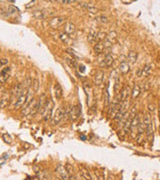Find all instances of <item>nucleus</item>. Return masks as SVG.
Segmentation results:
<instances>
[{
    "label": "nucleus",
    "mask_w": 160,
    "mask_h": 180,
    "mask_svg": "<svg viewBox=\"0 0 160 180\" xmlns=\"http://www.w3.org/2000/svg\"><path fill=\"white\" fill-rule=\"evenodd\" d=\"M83 86H84V88H85V90L90 89V84H89V82L84 81V82H83Z\"/></svg>",
    "instance_id": "f704fd0d"
},
{
    "label": "nucleus",
    "mask_w": 160,
    "mask_h": 180,
    "mask_svg": "<svg viewBox=\"0 0 160 180\" xmlns=\"http://www.w3.org/2000/svg\"><path fill=\"white\" fill-rule=\"evenodd\" d=\"M128 116H129V111H125V113H124L123 115H122V117L120 118V120H119V123H118V125H119V127L120 126H122V125H124V123L126 122V120H127V118H128Z\"/></svg>",
    "instance_id": "bb28decb"
},
{
    "label": "nucleus",
    "mask_w": 160,
    "mask_h": 180,
    "mask_svg": "<svg viewBox=\"0 0 160 180\" xmlns=\"http://www.w3.org/2000/svg\"><path fill=\"white\" fill-rule=\"evenodd\" d=\"M97 34H98V32H95L93 30H91L89 32V34H88V41H89L90 43H94L96 40H98L97 39Z\"/></svg>",
    "instance_id": "393cba45"
},
{
    "label": "nucleus",
    "mask_w": 160,
    "mask_h": 180,
    "mask_svg": "<svg viewBox=\"0 0 160 180\" xmlns=\"http://www.w3.org/2000/svg\"><path fill=\"white\" fill-rule=\"evenodd\" d=\"M0 63L2 64V65H5V64H8V60L7 59H0Z\"/></svg>",
    "instance_id": "e433bc0d"
},
{
    "label": "nucleus",
    "mask_w": 160,
    "mask_h": 180,
    "mask_svg": "<svg viewBox=\"0 0 160 180\" xmlns=\"http://www.w3.org/2000/svg\"><path fill=\"white\" fill-rule=\"evenodd\" d=\"M120 89V78L117 77L115 80V85H114V91L115 92H118Z\"/></svg>",
    "instance_id": "2f4dec72"
},
{
    "label": "nucleus",
    "mask_w": 160,
    "mask_h": 180,
    "mask_svg": "<svg viewBox=\"0 0 160 180\" xmlns=\"http://www.w3.org/2000/svg\"><path fill=\"white\" fill-rule=\"evenodd\" d=\"M53 106H54V104L51 99L45 100V103H44L42 110H41V112H40V113H41V116L45 121H49L50 120L51 115H52V111H53Z\"/></svg>",
    "instance_id": "20e7f679"
},
{
    "label": "nucleus",
    "mask_w": 160,
    "mask_h": 180,
    "mask_svg": "<svg viewBox=\"0 0 160 180\" xmlns=\"http://www.w3.org/2000/svg\"><path fill=\"white\" fill-rule=\"evenodd\" d=\"M80 6H81L83 9H85L87 10L88 12H90V13H97L98 12V8L96 7L95 5H93V4H91V3H86V2H82V3H80L79 4Z\"/></svg>",
    "instance_id": "f8f14e48"
},
{
    "label": "nucleus",
    "mask_w": 160,
    "mask_h": 180,
    "mask_svg": "<svg viewBox=\"0 0 160 180\" xmlns=\"http://www.w3.org/2000/svg\"><path fill=\"white\" fill-rule=\"evenodd\" d=\"M140 115H135L133 119H132L131 121V124H130V131L132 133H135V132H137V127L140 123Z\"/></svg>",
    "instance_id": "4468645a"
},
{
    "label": "nucleus",
    "mask_w": 160,
    "mask_h": 180,
    "mask_svg": "<svg viewBox=\"0 0 160 180\" xmlns=\"http://www.w3.org/2000/svg\"><path fill=\"white\" fill-rule=\"evenodd\" d=\"M80 113H81V107L79 105H74L68 109V116L70 120H76L80 116Z\"/></svg>",
    "instance_id": "1a4fd4ad"
},
{
    "label": "nucleus",
    "mask_w": 160,
    "mask_h": 180,
    "mask_svg": "<svg viewBox=\"0 0 160 180\" xmlns=\"http://www.w3.org/2000/svg\"><path fill=\"white\" fill-rule=\"evenodd\" d=\"M39 112V100L36 98H31L25 105L22 107V116H34Z\"/></svg>",
    "instance_id": "f257e3e1"
},
{
    "label": "nucleus",
    "mask_w": 160,
    "mask_h": 180,
    "mask_svg": "<svg viewBox=\"0 0 160 180\" xmlns=\"http://www.w3.org/2000/svg\"><path fill=\"white\" fill-rule=\"evenodd\" d=\"M40 86V83H39V80L38 79H34L33 81L31 82V87L33 88V92H37L38 91V88Z\"/></svg>",
    "instance_id": "cd10ccee"
},
{
    "label": "nucleus",
    "mask_w": 160,
    "mask_h": 180,
    "mask_svg": "<svg viewBox=\"0 0 160 180\" xmlns=\"http://www.w3.org/2000/svg\"><path fill=\"white\" fill-rule=\"evenodd\" d=\"M56 173L58 174V176L61 179H64V180H67L69 179V172H68V170L65 168V166L63 165H58L57 167H56Z\"/></svg>",
    "instance_id": "9d476101"
},
{
    "label": "nucleus",
    "mask_w": 160,
    "mask_h": 180,
    "mask_svg": "<svg viewBox=\"0 0 160 180\" xmlns=\"http://www.w3.org/2000/svg\"><path fill=\"white\" fill-rule=\"evenodd\" d=\"M127 59H128V62H129L130 64L135 63L136 60H137V53L134 51H130L129 53H128Z\"/></svg>",
    "instance_id": "b1692460"
},
{
    "label": "nucleus",
    "mask_w": 160,
    "mask_h": 180,
    "mask_svg": "<svg viewBox=\"0 0 160 180\" xmlns=\"http://www.w3.org/2000/svg\"><path fill=\"white\" fill-rule=\"evenodd\" d=\"M54 96H55L56 99H61L62 96H63L62 87H61V85H60L58 82H56L54 84Z\"/></svg>",
    "instance_id": "a211bd4d"
},
{
    "label": "nucleus",
    "mask_w": 160,
    "mask_h": 180,
    "mask_svg": "<svg viewBox=\"0 0 160 180\" xmlns=\"http://www.w3.org/2000/svg\"><path fill=\"white\" fill-rule=\"evenodd\" d=\"M109 102H110V97H109V93H108V89L105 90V106H108L109 105Z\"/></svg>",
    "instance_id": "473e14b6"
},
{
    "label": "nucleus",
    "mask_w": 160,
    "mask_h": 180,
    "mask_svg": "<svg viewBox=\"0 0 160 180\" xmlns=\"http://www.w3.org/2000/svg\"><path fill=\"white\" fill-rule=\"evenodd\" d=\"M12 99V96L8 91H2L0 92V108H5L8 106Z\"/></svg>",
    "instance_id": "423d86ee"
},
{
    "label": "nucleus",
    "mask_w": 160,
    "mask_h": 180,
    "mask_svg": "<svg viewBox=\"0 0 160 180\" xmlns=\"http://www.w3.org/2000/svg\"><path fill=\"white\" fill-rule=\"evenodd\" d=\"M81 174L83 176V178H85V179H92V176L90 174V172L86 170V169H84V168H82L81 169Z\"/></svg>",
    "instance_id": "c85d7f7f"
},
{
    "label": "nucleus",
    "mask_w": 160,
    "mask_h": 180,
    "mask_svg": "<svg viewBox=\"0 0 160 180\" xmlns=\"http://www.w3.org/2000/svg\"><path fill=\"white\" fill-rule=\"evenodd\" d=\"M113 62H114V55L109 53L104 57L103 61L101 62V64H100V66H101L102 68H108L113 64Z\"/></svg>",
    "instance_id": "9b49d317"
},
{
    "label": "nucleus",
    "mask_w": 160,
    "mask_h": 180,
    "mask_svg": "<svg viewBox=\"0 0 160 180\" xmlns=\"http://www.w3.org/2000/svg\"><path fill=\"white\" fill-rule=\"evenodd\" d=\"M148 109H149V112H153L155 110V106L153 104H149V105H148Z\"/></svg>",
    "instance_id": "c9c22d12"
},
{
    "label": "nucleus",
    "mask_w": 160,
    "mask_h": 180,
    "mask_svg": "<svg viewBox=\"0 0 160 180\" xmlns=\"http://www.w3.org/2000/svg\"><path fill=\"white\" fill-rule=\"evenodd\" d=\"M39 177L40 179H49V175H48L46 172H39Z\"/></svg>",
    "instance_id": "72a5a7b5"
},
{
    "label": "nucleus",
    "mask_w": 160,
    "mask_h": 180,
    "mask_svg": "<svg viewBox=\"0 0 160 180\" xmlns=\"http://www.w3.org/2000/svg\"><path fill=\"white\" fill-rule=\"evenodd\" d=\"M152 72V66L151 64H145L144 67L142 68V72H141V75L144 76V77H147V76H149Z\"/></svg>",
    "instance_id": "4be33fe9"
},
{
    "label": "nucleus",
    "mask_w": 160,
    "mask_h": 180,
    "mask_svg": "<svg viewBox=\"0 0 160 180\" xmlns=\"http://www.w3.org/2000/svg\"><path fill=\"white\" fill-rule=\"evenodd\" d=\"M159 121H160V109H159ZM159 130H160V125H159Z\"/></svg>",
    "instance_id": "58836bf2"
},
{
    "label": "nucleus",
    "mask_w": 160,
    "mask_h": 180,
    "mask_svg": "<svg viewBox=\"0 0 160 180\" xmlns=\"http://www.w3.org/2000/svg\"><path fill=\"white\" fill-rule=\"evenodd\" d=\"M131 94V89L130 87L126 85L123 87V89L120 91V93L118 94L117 98H116V100H117L118 102H122L124 101V100H128V98H129V96Z\"/></svg>",
    "instance_id": "6e6552de"
},
{
    "label": "nucleus",
    "mask_w": 160,
    "mask_h": 180,
    "mask_svg": "<svg viewBox=\"0 0 160 180\" xmlns=\"http://www.w3.org/2000/svg\"><path fill=\"white\" fill-rule=\"evenodd\" d=\"M79 0H58V3H61V4H72V3H76L78 2Z\"/></svg>",
    "instance_id": "7c9ffc66"
},
{
    "label": "nucleus",
    "mask_w": 160,
    "mask_h": 180,
    "mask_svg": "<svg viewBox=\"0 0 160 180\" xmlns=\"http://www.w3.org/2000/svg\"><path fill=\"white\" fill-rule=\"evenodd\" d=\"M69 57H65V62L68 64V66L71 68H76L77 67V61L74 57H72L71 55H68Z\"/></svg>",
    "instance_id": "aec40b11"
},
{
    "label": "nucleus",
    "mask_w": 160,
    "mask_h": 180,
    "mask_svg": "<svg viewBox=\"0 0 160 180\" xmlns=\"http://www.w3.org/2000/svg\"><path fill=\"white\" fill-rule=\"evenodd\" d=\"M143 123L145 125V133L147 135V138L148 140H151V138H153V121H152V118L149 112H147L144 115Z\"/></svg>",
    "instance_id": "7ed1b4c3"
},
{
    "label": "nucleus",
    "mask_w": 160,
    "mask_h": 180,
    "mask_svg": "<svg viewBox=\"0 0 160 180\" xmlns=\"http://www.w3.org/2000/svg\"><path fill=\"white\" fill-rule=\"evenodd\" d=\"M10 76V68L5 67L3 70L0 72V84H4Z\"/></svg>",
    "instance_id": "ddd939ff"
},
{
    "label": "nucleus",
    "mask_w": 160,
    "mask_h": 180,
    "mask_svg": "<svg viewBox=\"0 0 160 180\" xmlns=\"http://www.w3.org/2000/svg\"><path fill=\"white\" fill-rule=\"evenodd\" d=\"M65 116H68V109L62 106L58 107L54 112L53 116H52V124L53 125H58V124H60L63 121Z\"/></svg>",
    "instance_id": "f03ea898"
},
{
    "label": "nucleus",
    "mask_w": 160,
    "mask_h": 180,
    "mask_svg": "<svg viewBox=\"0 0 160 180\" xmlns=\"http://www.w3.org/2000/svg\"><path fill=\"white\" fill-rule=\"evenodd\" d=\"M79 68H80V69H81V71H84V70H85V67H84L83 65H80V66H79Z\"/></svg>",
    "instance_id": "4c0bfd02"
},
{
    "label": "nucleus",
    "mask_w": 160,
    "mask_h": 180,
    "mask_svg": "<svg viewBox=\"0 0 160 180\" xmlns=\"http://www.w3.org/2000/svg\"><path fill=\"white\" fill-rule=\"evenodd\" d=\"M103 79H104V72L103 71H97L94 75V83L95 85L97 86H100L101 85V83L103 82Z\"/></svg>",
    "instance_id": "f3484780"
},
{
    "label": "nucleus",
    "mask_w": 160,
    "mask_h": 180,
    "mask_svg": "<svg viewBox=\"0 0 160 180\" xmlns=\"http://www.w3.org/2000/svg\"><path fill=\"white\" fill-rule=\"evenodd\" d=\"M119 71L121 74H127L130 71V63L128 61H123L119 66Z\"/></svg>",
    "instance_id": "6ab92c4d"
},
{
    "label": "nucleus",
    "mask_w": 160,
    "mask_h": 180,
    "mask_svg": "<svg viewBox=\"0 0 160 180\" xmlns=\"http://www.w3.org/2000/svg\"><path fill=\"white\" fill-rule=\"evenodd\" d=\"M97 20L101 24H105V23H107L108 21H109V19H108V17H107V16H105V15H100V16H98Z\"/></svg>",
    "instance_id": "c756f323"
},
{
    "label": "nucleus",
    "mask_w": 160,
    "mask_h": 180,
    "mask_svg": "<svg viewBox=\"0 0 160 180\" xmlns=\"http://www.w3.org/2000/svg\"><path fill=\"white\" fill-rule=\"evenodd\" d=\"M53 14H54V11H52V10L40 9V10H35L33 13H32V17L36 18V19H45Z\"/></svg>",
    "instance_id": "39448f33"
},
{
    "label": "nucleus",
    "mask_w": 160,
    "mask_h": 180,
    "mask_svg": "<svg viewBox=\"0 0 160 180\" xmlns=\"http://www.w3.org/2000/svg\"><path fill=\"white\" fill-rule=\"evenodd\" d=\"M59 38L62 42H64L65 44L70 43V36L68 34H66L65 32H61V33L59 34Z\"/></svg>",
    "instance_id": "a878e982"
},
{
    "label": "nucleus",
    "mask_w": 160,
    "mask_h": 180,
    "mask_svg": "<svg viewBox=\"0 0 160 180\" xmlns=\"http://www.w3.org/2000/svg\"><path fill=\"white\" fill-rule=\"evenodd\" d=\"M17 11H18L17 7L8 6V7H6L3 11H1V13H2L4 16H6V17H8V16H13Z\"/></svg>",
    "instance_id": "dca6fc26"
},
{
    "label": "nucleus",
    "mask_w": 160,
    "mask_h": 180,
    "mask_svg": "<svg viewBox=\"0 0 160 180\" xmlns=\"http://www.w3.org/2000/svg\"><path fill=\"white\" fill-rule=\"evenodd\" d=\"M105 49V46H104L103 41H99L98 43H96V45L94 46V52L96 54H101L102 52Z\"/></svg>",
    "instance_id": "412c9836"
},
{
    "label": "nucleus",
    "mask_w": 160,
    "mask_h": 180,
    "mask_svg": "<svg viewBox=\"0 0 160 180\" xmlns=\"http://www.w3.org/2000/svg\"><path fill=\"white\" fill-rule=\"evenodd\" d=\"M65 18L61 17V16H54L49 20V26L53 29H57L60 26H62L65 23Z\"/></svg>",
    "instance_id": "0eeeda50"
},
{
    "label": "nucleus",
    "mask_w": 160,
    "mask_h": 180,
    "mask_svg": "<svg viewBox=\"0 0 160 180\" xmlns=\"http://www.w3.org/2000/svg\"><path fill=\"white\" fill-rule=\"evenodd\" d=\"M64 31H65V33L68 34V35H73L76 31V27L74 25L73 22H66L65 23V26H64Z\"/></svg>",
    "instance_id": "2eb2a0df"
},
{
    "label": "nucleus",
    "mask_w": 160,
    "mask_h": 180,
    "mask_svg": "<svg viewBox=\"0 0 160 180\" xmlns=\"http://www.w3.org/2000/svg\"><path fill=\"white\" fill-rule=\"evenodd\" d=\"M140 92H141V88H140V86L138 85V84H135V85L133 86V88H132V91H131L132 98L133 99L137 98L138 96L140 95Z\"/></svg>",
    "instance_id": "5701e85b"
}]
</instances>
